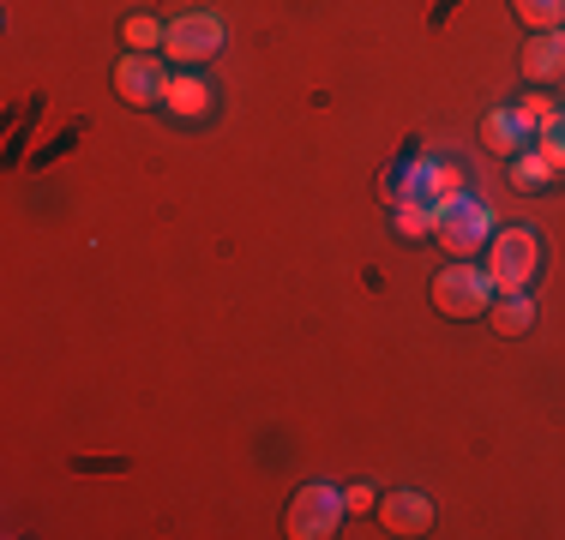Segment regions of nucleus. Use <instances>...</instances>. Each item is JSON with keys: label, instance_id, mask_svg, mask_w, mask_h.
I'll return each mask as SVG.
<instances>
[{"label": "nucleus", "instance_id": "1", "mask_svg": "<svg viewBox=\"0 0 565 540\" xmlns=\"http://www.w3.org/2000/svg\"><path fill=\"white\" fill-rule=\"evenodd\" d=\"M481 264H488V277H493V289H500V294L530 289L535 270H542V235H535V228H523V223L493 228L488 259H481Z\"/></svg>", "mask_w": 565, "mask_h": 540}, {"label": "nucleus", "instance_id": "2", "mask_svg": "<svg viewBox=\"0 0 565 540\" xmlns=\"http://www.w3.org/2000/svg\"><path fill=\"white\" fill-rule=\"evenodd\" d=\"M493 210L481 205V198L457 193V198H439V223H434V240L451 252V259H481L493 240Z\"/></svg>", "mask_w": 565, "mask_h": 540}, {"label": "nucleus", "instance_id": "3", "mask_svg": "<svg viewBox=\"0 0 565 540\" xmlns=\"http://www.w3.org/2000/svg\"><path fill=\"white\" fill-rule=\"evenodd\" d=\"M493 294H500V289H493L488 264H476V259H451L434 277V306L446 318H488Z\"/></svg>", "mask_w": 565, "mask_h": 540}, {"label": "nucleus", "instance_id": "4", "mask_svg": "<svg viewBox=\"0 0 565 540\" xmlns=\"http://www.w3.org/2000/svg\"><path fill=\"white\" fill-rule=\"evenodd\" d=\"M349 517L343 510V493L331 480H307L301 493L289 498V517H282V529H289V540H326L338 534V522Z\"/></svg>", "mask_w": 565, "mask_h": 540}, {"label": "nucleus", "instance_id": "5", "mask_svg": "<svg viewBox=\"0 0 565 540\" xmlns=\"http://www.w3.org/2000/svg\"><path fill=\"white\" fill-rule=\"evenodd\" d=\"M163 48H169V61H181V66H205L211 54L223 48V19L217 12H181V19H169Z\"/></svg>", "mask_w": 565, "mask_h": 540}, {"label": "nucleus", "instance_id": "6", "mask_svg": "<svg viewBox=\"0 0 565 540\" xmlns=\"http://www.w3.org/2000/svg\"><path fill=\"white\" fill-rule=\"evenodd\" d=\"M169 78H174V73L157 61V54H132V48H127V61L115 66V90H120L132 108H157V102L169 97Z\"/></svg>", "mask_w": 565, "mask_h": 540}, {"label": "nucleus", "instance_id": "7", "mask_svg": "<svg viewBox=\"0 0 565 540\" xmlns=\"http://www.w3.org/2000/svg\"><path fill=\"white\" fill-rule=\"evenodd\" d=\"M380 529H392V534H427L434 529V505H427L422 493H385L380 498Z\"/></svg>", "mask_w": 565, "mask_h": 540}, {"label": "nucleus", "instance_id": "8", "mask_svg": "<svg viewBox=\"0 0 565 540\" xmlns=\"http://www.w3.org/2000/svg\"><path fill=\"white\" fill-rule=\"evenodd\" d=\"M523 78H530V85L565 78V31H535L530 43H523Z\"/></svg>", "mask_w": 565, "mask_h": 540}, {"label": "nucleus", "instance_id": "9", "mask_svg": "<svg viewBox=\"0 0 565 540\" xmlns=\"http://www.w3.org/2000/svg\"><path fill=\"white\" fill-rule=\"evenodd\" d=\"M163 108H169L174 120H205V115H211V85H205L199 73H174Z\"/></svg>", "mask_w": 565, "mask_h": 540}, {"label": "nucleus", "instance_id": "10", "mask_svg": "<svg viewBox=\"0 0 565 540\" xmlns=\"http://www.w3.org/2000/svg\"><path fill=\"white\" fill-rule=\"evenodd\" d=\"M481 144L500 151V156H518L523 144H530V127L518 120V108H493V115L481 120Z\"/></svg>", "mask_w": 565, "mask_h": 540}, {"label": "nucleus", "instance_id": "11", "mask_svg": "<svg viewBox=\"0 0 565 540\" xmlns=\"http://www.w3.org/2000/svg\"><path fill=\"white\" fill-rule=\"evenodd\" d=\"M488 318H493V331H500V336H523V331L535 324V301H530L523 289H518V294H493Z\"/></svg>", "mask_w": 565, "mask_h": 540}, {"label": "nucleus", "instance_id": "12", "mask_svg": "<svg viewBox=\"0 0 565 540\" xmlns=\"http://www.w3.org/2000/svg\"><path fill=\"white\" fill-rule=\"evenodd\" d=\"M434 223H439V205L434 198H397V210H392V228L403 240H422V235H434Z\"/></svg>", "mask_w": 565, "mask_h": 540}, {"label": "nucleus", "instance_id": "13", "mask_svg": "<svg viewBox=\"0 0 565 540\" xmlns=\"http://www.w3.org/2000/svg\"><path fill=\"white\" fill-rule=\"evenodd\" d=\"M554 174H559V169H554V162H547L542 151H535V144H523V151L511 156V181H518L523 193H542V186L554 181Z\"/></svg>", "mask_w": 565, "mask_h": 540}, {"label": "nucleus", "instance_id": "14", "mask_svg": "<svg viewBox=\"0 0 565 540\" xmlns=\"http://www.w3.org/2000/svg\"><path fill=\"white\" fill-rule=\"evenodd\" d=\"M511 12H518L530 31H559L565 24V0H511Z\"/></svg>", "mask_w": 565, "mask_h": 540}, {"label": "nucleus", "instance_id": "15", "mask_svg": "<svg viewBox=\"0 0 565 540\" xmlns=\"http://www.w3.org/2000/svg\"><path fill=\"white\" fill-rule=\"evenodd\" d=\"M163 31H169V24H157V19H145V12H132V19L120 24V43H127L132 54H151V48H163Z\"/></svg>", "mask_w": 565, "mask_h": 540}, {"label": "nucleus", "instance_id": "16", "mask_svg": "<svg viewBox=\"0 0 565 540\" xmlns=\"http://www.w3.org/2000/svg\"><path fill=\"white\" fill-rule=\"evenodd\" d=\"M535 151H542L547 162H554V169H565V108H559L554 120H547L542 132H535Z\"/></svg>", "mask_w": 565, "mask_h": 540}, {"label": "nucleus", "instance_id": "17", "mask_svg": "<svg viewBox=\"0 0 565 540\" xmlns=\"http://www.w3.org/2000/svg\"><path fill=\"white\" fill-rule=\"evenodd\" d=\"M554 115H559V108L547 102L542 90H530V97H518V120H523V127H530V132H542V127H547V120H554Z\"/></svg>", "mask_w": 565, "mask_h": 540}, {"label": "nucleus", "instance_id": "18", "mask_svg": "<svg viewBox=\"0 0 565 540\" xmlns=\"http://www.w3.org/2000/svg\"><path fill=\"white\" fill-rule=\"evenodd\" d=\"M380 498H373V486H343V510L349 517H361V510H373Z\"/></svg>", "mask_w": 565, "mask_h": 540}, {"label": "nucleus", "instance_id": "19", "mask_svg": "<svg viewBox=\"0 0 565 540\" xmlns=\"http://www.w3.org/2000/svg\"><path fill=\"white\" fill-rule=\"evenodd\" d=\"M457 193H463V169H457V162H439V198H457Z\"/></svg>", "mask_w": 565, "mask_h": 540}]
</instances>
